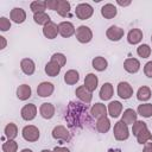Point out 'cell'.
Returning <instances> with one entry per match:
<instances>
[{"label":"cell","mask_w":152,"mask_h":152,"mask_svg":"<svg viewBox=\"0 0 152 152\" xmlns=\"http://www.w3.org/2000/svg\"><path fill=\"white\" fill-rule=\"evenodd\" d=\"M113 134H114V138H115L118 141L127 140V139L129 138V129H128V125H127V124H125L122 120L118 121V122L114 125Z\"/></svg>","instance_id":"cell-1"},{"label":"cell","mask_w":152,"mask_h":152,"mask_svg":"<svg viewBox=\"0 0 152 152\" xmlns=\"http://www.w3.org/2000/svg\"><path fill=\"white\" fill-rule=\"evenodd\" d=\"M94 13V8L88 2H81L75 8V14L80 20H87L89 19Z\"/></svg>","instance_id":"cell-2"},{"label":"cell","mask_w":152,"mask_h":152,"mask_svg":"<svg viewBox=\"0 0 152 152\" xmlns=\"http://www.w3.org/2000/svg\"><path fill=\"white\" fill-rule=\"evenodd\" d=\"M75 36H76V39L81 44H87L93 39V31L90 30V27L86 25H81L76 28Z\"/></svg>","instance_id":"cell-3"},{"label":"cell","mask_w":152,"mask_h":152,"mask_svg":"<svg viewBox=\"0 0 152 152\" xmlns=\"http://www.w3.org/2000/svg\"><path fill=\"white\" fill-rule=\"evenodd\" d=\"M21 135H23V138H24L26 141H28V142H34V141H37V140L39 139L40 132H39L38 127H36L34 125H27V126H25V127L23 128Z\"/></svg>","instance_id":"cell-4"},{"label":"cell","mask_w":152,"mask_h":152,"mask_svg":"<svg viewBox=\"0 0 152 152\" xmlns=\"http://www.w3.org/2000/svg\"><path fill=\"white\" fill-rule=\"evenodd\" d=\"M116 93H118V96H119L120 99L128 100L129 97L133 96V88H132V86H131L128 82L121 81V82H119V84H118Z\"/></svg>","instance_id":"cell-5"},{"label":"cell","mask_w":152,"mask_h":152,"mask_svg":"<svg viewBox=\"0 0 152 152\" xmlns=\"http://www.w3.org/2000/svg\"><path fill=\"white\" fill-rule=\"evenodd\" d=\"M52 138L56 139V140L69 141L70 138H71V135H70L69 131L66 129V127H64L63 125H57L52 129Z\"/></svg>","instance_id":"cell-6"},{"label":"cell","mask_w":152,"mask_h":152,"mask_svg":"<svg viewBox=\"0 0 152 152\" xmlns=\"http://www.w3.org/2000/svg\"><path fill=\"white\" fill-rule=\"evenodd\" d=\"M124 34H125L124 28H121L120 26H116V25L109 26L106 31V37L112 42H119L124 37Z\"/></svg>","instance_id":"cell-7"},{"label":"cell","mask_w":152,"mask_h":152,"mask_svg":"<svg viewBox=\"0 0 152 152\" xmlns=\"http://www.w3.org/2000/svg\"><path fill=\"white\" fill-rule=\"evenodd\" d=\"M58 31L63 38H69V37L74 36L76 32L74 24L70 21H61L58 24Z\"/></svg>","instance_id":"cell-8"},{"label":"cell","mask_w":152,"mask_h":152,"mask_svg":"<svg viewBox=\"0 0 152 152\" xmlns=\"http://www.w3.org/2000/svg\"><path fill=\"white\" fill-rule=\"evenodd\" d=\"M20 115H21V118H23L25 121H31V120H33V119L37 116V107H36V104H33V103H27V104H25V106L21 108V110H20Z\"/></svg>","instance_id":"cell-9"},{"label":"cell","mask_w":152,"mask_h":152,"mask_svg":"<svg viewBox=\"0 0 152 152\" xmlns=\"http://www.w3.org/2000/svg\"><path fill=\"white\" fill-rule=\"evenodd\" d=\"M53 90H55V86L51 82L45 81V82H42V83L38 84V87H37V95L40 96V97H49V96L52 95Z\"/></svg>","instance_id":"cell-10"},{"label":"cell","mask_w":152,"mask_h":152,"mask_svg":"<svg viewBox=\"0 0 152 152\" xmlns=\"http://www.w3.org/2000/svg\"><path fill=\"white\" fill-rule=\"evenodd\" d=\"M10 19L15 24H23L26 20V12L21 7H14L10 12Z\"/></svg>","instance_id":"cell-11"},{"label":"cell","mask_w":152,"mask_h":152,"mask_svg":"<svg viewBox=\"0 0 152 152\" xmlns=\"http://www.w3.org/2000/svg\"><path fill=\"white\" fill-rule=\"evenodd\" d=\"M75 95L77 96V99H80L83 103H90L91 102V99H93V93L89 91L84 84L83 86H78L75 90Z\"/></svg>","instance_id":"cell-12"},{"label":"cell","mask_w":152,"mask_h":152,"mask_svg":"<svg viewBox=\"0 0 152 152\" xmlns=\"http://www.w3.org/2000/svg\"><path fill=\"white\" fill-rule=\"evenodd\" d=\"M55 112H56V108L50 102H44L39 107V114H40V116L44 118V119H46V120L52 119L53 115H55Z\"/></svg>","instance_id":"cell-13"},{"label":"cell","mask_w":152,"mask_h":152,"mask_svg":"<svg viewBox=\"0 0 152 152\" xmlns=\"http://www.w3.org/2000/svg\"><path fill=\"white\" fill-rule=\"evenodd\" d=\"M58 33H59L58 25L56 23H53V21H50L49 24H46L45 26H43V34L48 39H55Z\"/></svg>","instance_id":"cell-14"},{"label":"cell","mask_w":152,"mask_h":152,"mask_svg":"<svg viewBox=\"0 0 152 152\" xmlns=\"http://www.w3.org/2000/svg\"><path fill=\"white\" fill-rule=\"evenodd\" d=\"M124 69L129 72V74H135L139 71L140 69V62L139 59L137 58H133V57H129V58H126L125 62H124Z\"/></svg>","instance_id":"cell-15"},{"label":"cell","mask_w":152,"mask_h":152,"mask_svg":"<svg viewBox=\"0 0 152 152\" xmlns=\"http://www.w3.org/2000/svg\"><path fill=\"white\" fill-rule=\"evenodd\" d=\"M107 113H108V109L106 107V104L101 103V102H97L95 104L91 106L90 108V114L93 118H96V119H100L102 116H107Z\"/></svg>","instance_id":"cell-16"},{"label":"cell","mask_w":152,"mask_h":152,"mask_svg":"<svg viewBox=\"0 0 152 152\" xmlns=\"http://www.w3.org/2000/svg\"><path fill=\"white\" fill-rule=\"evenodd\" d=\"M142 37H144V33L140 28H132L127 33V42L132 45H137L142 40Z\"/></svg>","instance_id":"cell-17"},{"label":"cell","mask_w":152,"mask_h":152,"mask_svg":"<svg viewBox=\"0 0 152 152\" xmlns=\"http://www.w3.org/2000/svg\"><path fill=\"white\" fill-rule=\"evenodd\" d=\"M20 69H21V71L25 75L30 76V75H33L34 74V71H36V64H34V62L31 58H23L20 61Z\"/></svg>","instance_id":"cell-18"},{"label":"cell","mask_w":152,"mask_h":152,"mask_svg":"<svg viewBox=\"0 0 152 152\" xmlns=\"http://www.w3.org/2000/svg\"><path fill=\"white\" fill-rule=\"evenodd\" d=\"M15 94H17V97L20 100V101H26V100H28L30 97H31V95H32V89H31V87L28 86V84H20L18 88H17V91H15Z\"/></svg>","instance_id":"cell-19"},{"label":"cell","mask_w":152,"mask_h":152,"mask_svg":"<svg viewBox=\"0 0 152 152\" xmlns=\"http://www.w3.org/2000/svg\"><path fill=\"white\" fill-rule=\"evenodd\" d=\"M97 86H99V78H97V76L95 74H93V72L87 74L86 77H84V87L89 91L93 93L97 88Z\"/></svg>","instance_id":"cell-20"},{"label":"cell","mask_w":152,"mask_h":152,"mask_svg":"<svg viewBox=\"0 0 152 152\" xmlns=\"http://www.w3.org/2000/svg\"><path fill=\"white\" fill-rule=\"evenodd\" d=\"M113 94H114V88H113L112 83H109V82L103 83L101 89H100V93H99L100 99L103 100V101H108V100L112 99Z\"/></svg>","instance_id":"cell-21"},{"label":"cell","mask_w":152,"mask_h":152,"mask_svg":"<svg viewBox=\"0 0 152 152\" xmlns=\"http://www.w3.org/2000/svg\"><path fill=\"white\" fill-rule=\"evenodd\" d=\"M107 109H108V114L112 118H119L121 115V113H122V103L120 101L114 100V101L109 102Z\"/></svg>","instance_id":"cell-22"},{"label":"cell","mask_w":152,"mask_h":152,"mask_svg":"<svg viewBox=\"0 0 152 152\" xmlns=\"http://www.w3.org/2000/svg\"><path fill=\"white\" fill-rule=\"evenodd\" d=\"M118 14V10L113 4H104L101 7V15L104 19H113L114 17H116Z\"/></svg>","instance_id":"cell-23"},{"label":"cell","mask_w":152,"mask_h":152,"mask_svg":"<svg viewBox=\"0 0 152 152\" xmlns=\"http://www.w3.org/2000/svg\"><path fill=\"white\" fill-rule=\"evenodd\" d=\"M137 118H138V113L132 108H127L124 110L121 120L127 125H133L137 121Z\"/></svg>","instance_id":"cell-24"},{"label":"cell","mask_w":152,"mask_h":152,"mask_svg":"<svg viewBox=\"0 0 152 152\" xmlns=\"http://www.w3.org/2000/svg\"><path fill=\"white\" fill-rule=\"evenodd\" d=\"M61 69H62V68H61L56 62H53V61H51V59L45 64V68H44L45 74H46L48 76H50V77L57 76V75L61 72Z\"/></svg>","instance_id":"cell-25"},{"label":"cell","mask_w":152,"mask_h":152,"mask_svg":"<svg viewBox=\"0 0 152 152\" xmlns=\"http://www.w3.org/2000/svg\"><path fill=\"white\" fill-rule=\"evenodd\" d=\"M91 65H93V68H94L96 71H104V70L107 69V66H108V62H107V59H106L104 57H102V56H96V57L93 58Z\"/></svg>","instance_id":"cell-26"},{"label":"cell","mask_w":152,"mask_h":152,"mask_svg":"<svg viewBox=\"0 0 152 152\" xmlns=\"http://www.w3.org/2000/svg\"><path fill=\"white\" fill-rule=\"evenodd\" d=\"M78 80H80V74H78V71L75 70V69H70V70H68V71L64 74V82H65L66 84H69V86L76 84V83L78 82Z\"/></svg>","instance_id":"cell-27"},{"label":"cell","mask_w":152,"mask_h":152,"mask_svg":"<svg viewBox=\"0 0 152 152\" xmlns=\"http://www.w3.org/2000/svg\"><path fill=\"white\" fill-rule=\"evenodd\" d=\"M4 133H5V137L7 138V140H14L18 135V127L14 122H10L5 126V129H4Z\"/></svg>","instance_id":"cell-28"},{"label":"cell","mask_w":152,"mask_h":152,"mask_svg":"<svg viewBox=\"0 0 152 152\" xmlns=\"http://www.w3.org/2000/svg\"><path fill=\"white\" fill-rule=\"evenodd\" d=\"M96 129L100 133H107L110 129V120L107 116H102L96 121Z\"/></svg>","instance_id":"cell-29"},{"label":"cell","mask_w":152,"mask_h":152,"mask_svg":"<svg viewBox=\"0 0 152 152\" xmlns=\"http://www.w3.org/2000/svg\"><path fill=\"white\" fill-rule=\"evenodd\" d=\"M70 8H71V5H70L69 1H66V0H58V6H57L56 12L61 17H66L70 13Z\"/></svg>","instance_id":"cell-30"},{"label":"cell","mask_w":152,"mask_h":152,"mask_svg":"<svg viewBox=\"0 0 152 152\" xmlns=\"http://www.w3.org/2000/svg\"><path fill=\"white\" fill-rule=\"evenodd\" d=\"M152 96V91L151 89L147 87V86H142L138 89L137 91V99L141 102H145V101H148Z\"/></svg>","instance_id":"cell-31"},{"label":"cell","mask_w":152,"mask_h":152,"mask_svg":"<svg viewBox=\"0 0 152 152\" xmlns=\"http://www.w3.org/2000/svg\"><path fill=\"white\" fill-rule=\"evenodd\" d=\"M135 138H137V141H138L139 144L144 145V144H146L147 141H151V140H152V133H151L150 129L146 127V128H144L142 131H140V132L135 135Z\"/></svg>","instance_id":"cell-32"},{"label":"cell","mask_w":152,"mask_h":152,"mask_svg":"<svg viewBox=\"0 0 152 152\" xmlns=\"http://www.w3.org/2000/svg\"><path fill=\"white\" fill-rule=\"evenodd\" d=\"M137 113L142 118H151L152 116V103H141L137 108Z\"/></svg>","instance_id":"cell-33"},{"label":"cell","mask_w":152,"mask_h":152,"mask_svg":"<svg viewBox=\"0 0 152 152\" xmlns=\"http://www.w3.org/2000/svg\"><path fill=\"white\" fill-rule=\"evenodd\" d=\"M33 20H34L36 24H38V25H43V26H45L46 24H49V23L51 21L50 15H49L46 12L34 13V14H33Z\"/></svg>","instance_id":"cell-34"},{"label":"cell","mask_w":152,"mask_h":152,"mask_svg":"<svg viewBox=\"0 0 152 152\" xmlns=\"http://www.w3.org/2000/svg\"><path fill=\"white\" fill-rule=\"evenodd\" d=\"M46 1H42V0H37V1H32L30 5L31 11L34 13H40V12H45L46 10Z\"/></svg>","instance_id":"cell-35"},{"label":"cell","mask_w":152,"mask_h":152,"mask_svg":"<svg viewBox=\"0 0 152 152\" xmlns=\"http://www.w3.org/2000/svg\"><path fill=\"white\" fill-rule=\"evenodd\" d=\"M137 53L141 58H148L151 56V48L148 44H140L137 48Z\"/></svg>","instance_id":"cell-36"},{"label":"cell","mask_w":152,"mask_h":152,"mask_svg":"<svg viewBox=\"0 0 152 152\" xmlns=\"http://www.w3.org/2000/svg\"><path fill=\"white\" fill-rule=\"evenodd\" d=\"M2 152H17L18 150V142L15 140H7L1 146Z\"/></svg>","instance_id":"cell-37"},{"label":"cell","mask_w":152,"mask_h":152,"mask_svg":"<svg viewBox=\"0 0 152 152\" xmlns=\"http://www.w3.org/2000/svg\"><path fill=\"white\" fill-rule=\"evenodd\" d=\"M51 61L56 62L61 68H63L65 65V63H66V57H65V55H63L61 52H56V53H53L51 56Z\"/></svg>","instance_id":"cell-38"},{"label":"cell","mask_w":152,"mask_h":152,"mask_svg":"<svg viewBox=\"0 0 152 152\" xmlns=\"http://www.w3.org/2000/svg\"><path fill=\"white\" fill-rule=\"evenodd\" d=\"M146 127H147L146 122H144V121H141V120H137V121L132 125V133H133V135H137L140 131H142V129L146 128Z\"/></svg>","instance_id":"cell-39"},{"label":"cell","mask_w":152,"mask_h":152,"mask_svg":"<svg viewBox=\"0 0 152 152\" xmlns=\"http://www.w3.org/2000/svg\"><path fill=\"white\" fill-rule=\"evenodd\" d=\"M11 28V20L7 19L6 17H1L0 18V30L2 32H6Z\"/></svg>","instance_id":"cell-40"},{"label":"cell","mask_w":152,"mask_h":152,"mask_svg":"<svg viewBox=\"0 0 152 152\" xmlns=\"http://www.w3.org/2000/svg\"><path fill=\"white\" fill-rule=\"evenodd\" d=\"M144 74H145V76L152 78V61H148L144 65Z\"/></svg>","instance_id":"cell-41"},{"label":"cell","mask_w":152,"mask_h":152,"mask_svg":"<svg viewBox=\"0 0 152 152\" xmlns=\"http://www.w3.org/2000/svg\"><path fill=\"white\" fill-rule=\"evenodd\" d=\"M46 6H48L49 10L56 11L57 10V6H58V0H48L46 1Z\"/></svg>","instance_id":"cell-42"},{"label":"cell","mask_w":152,"mask_h":152,"mask_svg":"<svg viewBox=\"0 0 152 152\" xmlns=\"http://www.w3.org/2000/svg\"><path fill=\"white\" fill-rule=\"evenodd\" d=\"M142 152H152V140L151 141H147L146 144H144Z\"/></svg>","instance_id":"cell-43"},{"label":"cell","mask_w":152,"mask_h":152,"mask_svg":"<svg viewBox=\"0 0 152 152\" xmlns=\"http://www.w3.org/2000/svg\"><path fill=\"white\" fill-rule=\"evenodd\" d=\"M52 151H53V152H70L69 148H66V147H62V146H56Z\"/></svg>","instance_id":"cell-44"},{"label":"cell","mask_w":152,"mask_h":152,"mask_svg":"<svg viewBox=\"0 0 152 152\" xmlns=\"http://www.w3.org/2000/svg\"><path fill=\"white\" fill-rule=\"evenodd\" d=\"M0 42H1L0 49H1V50H4V49L6 48V45H7V40H6V38H5L4 36H0Z\"/></svg>","instance_id":"cell-45"},{"label":"cell","mask_w":152,"mask_h":152,"mask_svg":"<svg viewBox=\"0 0 152 152\" xmlns=\"http://www.w3.org/2000/svg\"><path fill=\"white\" fill-rule=\"evenodd\" d=\"M116 4L120 5V6H122V7H125V6H129L131 5V1H120V0H118Z\"/></svg>","instance_id":"cell-46"},{"label":"cell","mask_w":152,"mask_h":152,"mask_svg":"<svg viewBox=\"0 0 152 152\" xmlns=\"http://www.w3.org/2000/svg\"><path fill=\"white\" fill-rule=\"evenodd\" d=\"M20 152H33V151H32L31 148H23Z\"/></svg>","instance_id":"cell-47"},{"label":"cell","mask_w":152,"mask_h":152,"mask_svg":"<svg viewBox=\"0 0 152 152\" xmlns=\"http://www.w3.org/2000/svg\"><path fill=\"white\" fill-rule=\"evenodd\" d=\"M40 152H53V151H51V150H42Z\"/></svg>","instance_id":"cell-48"},{"label":"cell","mask_w":152,"mask_h":152,"mask_svg":"<svg viewBox=\"0 0 152 152\" xmlns=\"http://www.w3.org/2000/svg\"><path fill=\"white\" fill-rule=\"evenodd\" d=\"M151 42H152V34H151Z\"/></svg>","instance_id":"cell-49"}]
</instances>
